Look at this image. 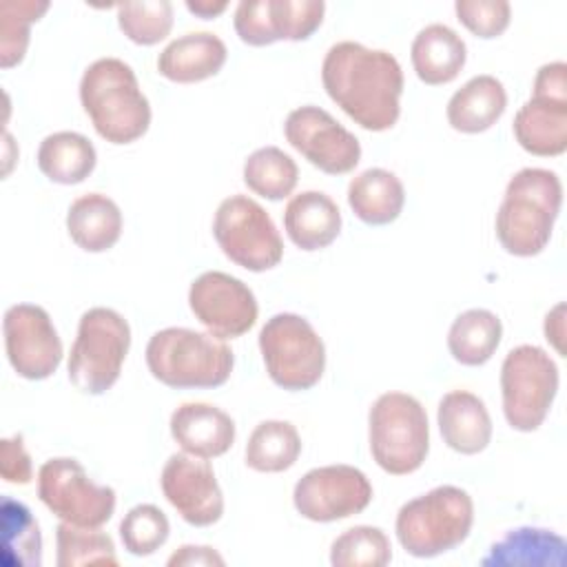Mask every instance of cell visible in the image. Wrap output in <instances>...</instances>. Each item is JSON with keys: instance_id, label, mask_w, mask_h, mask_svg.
<instances>
[{"instance_id": "cell-1", "label": "cell", "mask_w": 567, "mask_h": 567, "mask_svg": "<svg viewBox=\"0 0 567 567\" xmlns=\"http://www.w3.org/2000/svg\"><path fill=\"white\" fill-rule=\"evenodd\" d=\"M321 84L328 97L365 131H388L401 115L403 71L383 49L352 40L332 44L321 62Z\"/></svg>"}, {"instance_id": "cell-2", "label": "cell", "mask_w": 567, "mask_h": 567, "mask_svg": "<svg viewBox=\"0 0 567 567\" xmlns=\"http://www.w3.org/2000/svg\"><path fill=\"white\" fill-rule=\"evenodd\" d=\"M563 206L560 177L549 168H520L505 186L496 210V239L514 257L540 255Z\"/></svg>"}, {"instance_id": "cell-3", "label": "cell", "mask_w": 567, "mask_h": 567, "mask_svg": "<svg viewBox=\"0 0 567 567\" xmlns=\"http://www.w3.org/2000/svg\"><path fill=\"white\" fill-rule=\"evenodd\" d=\"M80 104L95 133L109 144H131L151 126V104L135 71L120 58H100L84 69Z\"/></svg>"}, {"instance_id": "cell-4", "label": "cell", "mask_w": 567, "mask_h": 567, "mask_svg": "<svg viewBox=\"0 0 567 567\" xmlns=\"http://www.w3.org/2000/svg\"><path fill=\"white\" fill-rule=\"evenodd\" d=\"M146 365L153 379L175 390L219 388L228 381L235 354L226 339L190 328L157 330L146 343Z\"/></svg>"}, {"instance_id": "cell-5", "label": "cell", "mask_w": 567, "mask_h": 567, "mask_svg": "<svg viewBox=\"0 0 567 567\" xmlns=\"http://www.w3.org/2000/svg\"><path fill=\"white\" fill-rule=\"evenodd\" d=\"M474 501L456 485H439L401 505L394 520L399 545L414 558L456 549L472 532Z\"/></svg>"}, {"instance_id": "cell-6", "label": "cell", "mask_w": 567, "mask_h": 567, "mask_svg": "<svg viewBox=\"0 0 567 567\" xmlns=\"http://www.w3.org/2000/svg\"><path fill=\"white\" fill-rule=\"evenodd\" d=\"M368 443L374 463L392 476L416 472L430 452L427 412L405 392H383L368 412Z\"/></svg>"}, {"instance_id": "cell-7", "label": "cell", "mask_w": 567, "mask_h": 567, "mask_svg": "<svg viewBox=\"0 0 567 567\" xmlns=\"http://www.w3.org/2000/svg\"><path fill=\"white\" fill-rule=\"evenodd\" d=\"M131 348V326L113 308H89L69 352V381L84 394H104L120 379Z\"/></svg>"}, {"instance_id": "cell-8", "label": "cell", "mask_w": 567, "mask_h": 567, "mask_svg": "<svg viewBox=\"0 0 567 567\" xmlns=\"http://www.w3.org/2000/svg\"><path fill=\"white\" fill-rule=\"evenodd\" d=\"M259 352L270 381L288 392L315 388L326 370V346L312 323L295 312L272 315L259 330Z\"/></svg>"}, {"instance_id": "cell-9", "label": "cell", "mask_w": 567, "mask_h": 567, "mask_svg": "<svg viewBox=\"0 0 567 567\" xmlns=\"http://www.w3.org/2000/svg\"><path fill=\"white\" fill-rule=\"evenodd\" d=\"M558 392V365L538 346L512 348L501 365L503 414L512 430L534 432L547 419Z\"/></svg>"}, {"instance_id": "cell-10", "label": "cell", "mask_w": 567, "mask_h": 567, "mask_svg": "<svg viewBox=\"0 0 567 567\" xmlns=\"http://www.w3.org/2000/svg\"><path fill=\"white\" fill-rule=\"evenodd\" d=\"M213 237L233 264L250 272H266L284 257V241L272 217L248 195L221 199L213 217Z\"/></svg>"}, {"instance_id": "cell-11", "label": "cell", "mask_w": 567, "mask_h": 567, "mask_svg": "<svg viewBox=\"0 0 567 567\" xmlns=\"http://www.w3.org/2000/svg\"><path fill=\"white\" fill-rule=\"evenodd\" d=\"M38 496L60 520L80 527H102L115 512V489L95 483L71 456H55L38 470Z\"/></svg>"}, {"instance_id": "cell-12", "label": "cell", "mask_w": 567, "mask_h": 567, "mask_svg": "<svg viewBox=\"0 0 567 567\" xmlns=\"http://www.w3.org/2000/svg\"><path fill=\"white\" fill-rule=\"evenodd\" d=\"M372 494V483L359 467L337 463L306 472L295 483L292 505L312 523H332L361 514Z\"/></svg>"}, {"instance_id": "cell-13", "label": "cell", "mask_w": 567, "mask_h": 567, "mask_svg": "<svg viewBox=\"0 0 567 567\" xmlns=\"http://www.w3.org/2000/svg\"><path fill=\"white\" fill-rule=\"evenodd\" d=\"M284 135L303 159L328 175H346L361 159V144L354 133L315 104L290 111L284 122Z\"/></svg>"}, {"instance_id": "cell-14", "label": "cell", "mask_w": 567, "mask_h": 567, "mask_svg": "<svg viewBox=\"0 0 567 567\" xmlns=\"http://www.w3.org/2000/svg\"><path fill=\"white\" fill-rule=\"evenodd\" d=\"M4 350L13 372L29 381L49 379L62 363V339L42 306L16 303L2 317Z\"/></svg>"}, {"instance_id": "cell-15", "label": "cell", "mask_w": 567, "mask_h": 567, "mask_svg": "<svg viewBox=\"0 0 567 567\" xmlns=\"http://www.w3.org/2000/svg\"><path fill=\"white\" fill-rule=\"evenodd\" d=\"M188 308L195 319L219 339H237L246 334L259 315L252 290L237 277L208 270L188 288Z\"/></svg>"}, {"instance_id": "cell-16", "label": "cell", "mask_w": 567, "mask_h": 567, "mask_svg": "<svg viewBox=\"0 0 567 567\" xmlns=\"http://www.w3.org/2000/svg\"><path fill=\"white\" fill-rule=\"evenodd\" d=\"M159 487L179 518L193 527L215 525L224 514V494L206 458L171 454L162 467Z\"/></svg>"}, {"instance_id": "cell-17", "label": "cell", "mask_w": 567, "mask_h": 567, "mask_svg": "<svg viewBox=\"0 0 567 567\" xmlns=\"http://www.w3.org/2000/svg\"><path fill=\"white\" fill-rule=\"evenodd\" d=\"M171 436L182 452L199 458H217L235 443V421L213 403L188 401L171 414Z\"/></svg>"}, {"instance_id": "cell-18", "label": "cell", "mask_w": 567, "mask_h": 567, "mask_svg": "<svg viewBox=\"0 0 567 567\" xmlns=\"http://www.w3.org/2000/svg\"><path fill=\"white\" fill-rule=\"evenodd\" d=\"M228 49L210 31H190L171 40L157 55V73L175 84L208 80L226 64Z\"/></svg>"}, {"instance_id": "cell-19", "label": "cell", "mask_w": 567, "mask_h": 567, "mask_svg": "<svg viewBox=\"0 0 567 567\" xmlns=\"http://www.w3.org/2000/svg\"><path fill=\"white\" fill-rule=\"evenodd\" d=\"M436 425L443 443L465 456L483 452L492 441V416L470 390H452L439 401Z\"/></svg>"}, {"instance_id": "cell-20", "label": "cell", "mask_w": 567, "mask_h": 567, "mask_svg": "<svg viewBox=\"0 0 567 567\" xmlns=\"http://www.w3.org/2000/svg\"><path fill=\"white\" fill-rule=\"evenodd\" d=\"M523 151L538 157H558L567 151V97L534 95L516 111L512 124Z\"/></svg>"}, {"instance_id": "cell-21", "label": "cell", "mask_w": 567, "mask_h": 567, "mask_svg": "<svg viewBox=\"0 0 567 567\" xmlns=\"http://www.w3.org/2000/svg\"><path fill=\"white\" fill-rule=\"evenodd\" d=\"M284 230L288 239L306 250L328 248L341 233V210L321 190H303L288 199L284 208Z\"/></svg>"}, {"instance_id": "cell-22", "label": "cell", "mask_w": 567, "mask_h": 567, "mask_svg": "<svg viewBox=\"0 0 567 567\" xmlns=\"http://www.w3.org/2000/svg\"><path fill=\"white\" fill-rule=\"evenodd\" d=\"M410 60L423 84L441 86L458 78L467 60V47L452 27L432 22L414 35Z\"/></svg>"}, {"instance_id": "cell-23", "label": "cell", "mask_w": 567, "mask_h": 567, "mask_svg": "<svg viewBox=\"0 0 567 567\" xmlns=\"http://www.w3.org/2000/svg\"><path fill=\"white\" fill-rule=\"evenodd\" d=\"M507 109L503 82L489 73L470 78L447 102L445 115L454 131L476 135L492 128Z\"/></svg>"}, {"instance_id": "cell-24", "label": "cell", "mask_w": 567, "mask_h": 567, "mask_svg": "<svg viewBox=\"0 0 567 567\" xmlns=\"http://www.w3.org/2000/svg\"><path fill=\"white\" fill-rule=\"evenodd\" d=\"M567 543L560 534L543 527H516L498 538L487 556L485 567H565Z\"/></svg>"}, {"instance_id": "cell-25", "label": "cell", "mask_w": 567, "mask_h": 567, "mask_svg": "<svg viewBox=\"0 0 567 567\" xmlns=\"http://www.w3.org/2000/svg\"><path fill=\"white\" fill-rule=\"evenodd\" d=\"M122 226L120 206L102 193L80 195L66 210V233L71 241L86 252L113 248L122 235Z\"/></svg>"}, {"instance_id": "cell-26", "label": "cell", "mask_w": 567, "mask_h": 567, "mask_svg": "<svg viewBox=\"0 0 567 567\" xmlns=\"http://www.w3.org/2000/svg\"><path fill=\"white\" fill-rule=\"evenodd\" d=\"M348 206L368 226L392 224L405 206L401 179L385 168H365L348 184Z\"/></svg>"}, {"instance_id": "cell-27", "label": "cell", "mask_w": 567, "mask_h": 567, "mask_svg": "<svg viewBox=\"0 0 567 567\" xmlns=\"http://www.w3.org/2000/svg\"><path fill=\"white\" fill-rule=\"evenodd\" d=\"M35 162L47 179L62 186H73L93 173L97 153L91 140L82 133L55 131L40 142Z\"/></svg>"}, {"instance_id": "cell-28", "label": "cell", "mask_w": 567, "mask_h": 567, "mask_svg": "<svg viewBox=\"0 0 567 567\" xmlns=\"http://www.w3.org/2000/svg\"><path fill=\"white\" fill-rule=\"evenodd\" d=\"M503 339L501 319L485 308H470L461 312L447 330V350L461 365L487 363Z\"/></svg>"}, {"instance_id": "cell-29", "label": "cell", "mask_w": 567, "mask_h": 567, "mask_svg": "<svg viewBox=\"0 0 567 567\" xmlns=\"http://www.w3.org/2000/svg\"><path fill=\"white\" fill-rule=\"evenodd\" d=\"M301 454V436L290 421L268 419L255 425L248 436L244 461L261 474H279L290 470Z\"/></svg>"}, {"instance_id": "cell-30", "label": "cell", "mask_w": 567, "mask_h": 567, "mask_svg": "<svg viewBox=\"0 0 567 567\" xmlns=\"http://www.w3.org/2000/svg\"><path fill=\"white\" fill-rule=\"evenodd\" d=\"M241 177L248 190H252L255 195L270 202H279L292 195L299 179V168L295 159L281 148L261 146L246 157Z\"/></svg>"}, {"instance_id": "cell-31", "label": "cell", "mask_w": 567, "mask_h": 567, "mask_svg": "<svg viewBox=\"0 0 567 567\" xmlns=\"http://www.w3.org/2000/svg\"><path fill=\"white\" fill-rule=\"evenodd\" d=\"M2 563L7 567H40L42 534L31 509L4 496L2 498Z\"/></svg>"}, {"instance_id": "cell-32", "label": "cell", "mask_w": 567, "mask_h": 567, "mask_svg": "<svg viewBox=\"0 0 567 567\" xmlns=\"http://www.w3.org/2000/svg\"><path fill=\"white\" fill-rule=\"evenodd\" d=\"M55 563L58 567H115V543L100 527H80L62 520L55 527Z\"/></svg>"}, {"instance_id": "cell-33", "label": "cell", "mask_w": 567, "mask_h": 567, "mask_svg": "<svg viewBox=\"0 0 567 567\" xmlns=\"http://www.w3.org/2000/svg\"><path fill=\"white\" fill-rule=\"evenodd\" d=\"M47 0L0 2V66L11 69L24 60L31 40V24L49 11Z\"/></svg>"}, {"instance_id": "cell-34", "label": "cell", "mask_w": 567, "mask_h": 567, "mask_svg": "<svg viewBox=\"0 0 567 567\" xmlns=\"http://www.w3.org/2000/svg\"><path fill=\"white\" fill-rule=\"evenodd\" d=\"M390 560L392 545L381 527L354 525L330 545L332 567H383Z\"/></svg>"}, {"instance_id": "cell-35", "label": "cell", "mask_w": 567, "mask_h": 567, "mask_svg": "<svg viewBox=\"0 0 567 567\" xmlns=\"http://www.w3.org/2000/svg\"><path fill=\"white\" fill-rule=\"evenodd\" d=\"M120 31L140 47H153L173 29V4L168 0H142L115 4Z\"/></svg>"}, {"instance_id": "cell-36", "label": "cell", "mask_w": 567, "mask_h": 567, "mask_svg": "<svg viewBox=\"0 0 567 567\" xmlns=\"http://www.w3.org/2000/svg\"><path fill=\"white\" fill-rule=\"evenodd\" d=\"M323 0H266V20L272 44L308 40L323 22Z\"/></svg>"}, {"instance_id": "cell-37", "label": "cell", "mask_w": 567, "mask_h": 567, "mask_svg": "<svg viewBox=\"0 0 567 567\" xmlns=\"http://www.w3.org/2000/svg\"><path fill=\"white\" fill-rule=\"evenodd\" d=\"M171 534L166 514L153 503H140L131 507L120 523V540L133 556L155 554Z\"/></svg>"}, {"instance_id": "cell-38", "label": "cell", "mask_w": 567, "mask_h": 567, "mask_svg": "<svg viewBox=\"0 0 567 567\" xmlns=\"http://www.w3.org/2000/svg\"><path fill=\"white\" fill-rule=\"evenodd\" d=\"M454 13L470 33L483 40L503 35L512 20V7L505 0H456Z\"/></svg>"}, {"instance_id": "cell-39", "label": "cell", "mask_w": 567, "mask_h": 567, "mask_svg": "<svg viewBox=\"0 0 567 567\" xmlns=\"http://www.w3.org/2000/svg\"><path fill=\"white\" fill-rule=\"evenodd\" d=\"M0 474H2V481L11 485L31 483L33 465L20 434H13L0 441Z\"/></svg>"}, {"instance_id": "cell-40", "label": "cell", "mask_w": 567, "mask_h": 567, "mask_svg": "<svg viewBox=\"0 0 567 567\" xmlns=\"http://www.w3.org/2000/svg\"><path fill=\"white\" fill-rule=\"evenodd\" d=\"M168 567H193V565H224L221 554H217L208 545H182L177 551H173L166 560Z\"/></svg>"}, {"instance_id": "cell-41", "label": "cell", "mask_w": 567, "mask_h": 567, "mask_svg": "<svg viewBox=\"0 0 567 567\" xmlns=\"http://www.w3.org/2000/svg\"><path fill=\"white\" fill-rule=\"evenodd\" d=\"M543 332L545 339L549 341V346L565 357V303H556L547 315H545V323H543Z\"/></svg>"}, {"instance_id": "cell-42", "label": "cell", "mask_w": 567, "mask_h": 567, "mask_svg": "<svg viewBox=\"0 0 567 567\" xmlns=\"http://www.w3.org/2000/svg\"><path fill=\"white\" fill-rule=\"evenodd\" d=\"M186 9L202 18V20H213L221 16L228 9V2H215V0H186Z\"/></svg>"}]
</instances>
